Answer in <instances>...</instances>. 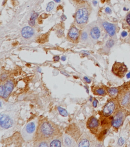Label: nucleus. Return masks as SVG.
I'll list each match as a JSON object with an SVG mask.
<instances>
[{
	"label": "nucleus",
	"mask_w": 130,
	"mask_h": 147,
	"mask_svg": "<svg viewBox=\"0 0 130 147\" xmlns=\"http://www.w3.org/2000/svg\"><path fill=\"white\" fill-rule=\"evenodd\" d=\"M96 92L97 94H99L100 96H104L106 94V92L105 90L102 88H98L96 90Z\"/></svg>",
	"instance_id": "nucleus-21"
},
{
	"label": "nucleus",
	"mask_w": 130,
	"mask_h": 147,
	"mask_svg": "<svg viewBox=\"0 0 130 147\" xmlns=\"http://www.w3.org/2000/svg\"><path fill=\"white\" fill-rule=\"evenodd\" d=\"M13 121L8 115L1 114L0 115V125L2 128L9 129L13 126Z\"/></svg>",
	"instance_id": "nucleus-8"
},
{
	"label": "nucleus",
	"mask_w": 130,
	"mask_h": 147,
	"mask_svg": "<svg viewBox=\"0 0 130 147\" xmlns=\"http://www.w3.org/2000/svg\"><path fill=\"white\" fill-rule=\"evenodd\" d=\"M88 38H89V35L87 32L86 31H83L82 32L81 36V39L82 41H87Z\"/></svg>",
	"instance_id": "nucleus-22"
},
{
	"label": "nucleus",
	"mask_w": 130,
	"mask_h": 147,
	"mask_svg": "<svg viewBox=\"0 0 130 147\" xmlns=\"http://www.w3.org/2000/svg\"><path fill=\"white\" fill-rule=\"evenodd\" d=\"M93 3L94 4V5H95V6H96V5L97 4L98 2H97V1H96V0H94V1H93Z\"/></svg>",
	"instance_id": "nucleus-34"
},
{
	"label": "nucleus",
	"mask_w": 130,
	"mask_h": 147,
	"mask_svg": "<svg viewBox=\"0 0 130 147\" xmlns=\"http://www.w3.org/2000/svg\"><path fill=\"white\" fill-rule=\"evenodd\" d=\"M54 1L57 3L61 2V0H54Z\"/></svg>",
	"instance_id": "nucleus-37"
},
{
	"label": "nucleus",
	"mask_w": 130,
	"mask_h": 147,
	"mask_svg": "<svg viewBox=\"0 0 130 147\" xmlns=\"http://www.w3.org/2000/svg\"><path fill=\"white\" fill-rule=\"evenodd\" d=\"M59 56H55V57L53 58V60H54V61H58L59 60Z\"/></svg>",
	"instance_id": "nucleus-31"
},
{
	"label": "nucleus",
	"mask_w": 130,
	"mask_h": 147,
	"mask_svg": "<svg viewBox=\"0 0 130 147\" xmlns=\"http://www.w3.org/2000/svg\"><path fill=\"white\" fill-rule=\"evenodd\" d=\"M40 134L44 138H48L51 137L55 133V128L49 122H44L41 124L40 128Z\"/></svg>",
	"instance_id": "nucleus-3"
},
{
	"label": "nucleus",
	"mask_w": 130,
	"mask_h": 147,
	"mask_svg": "<svg viewBox=\"0 0 130 147\" xmlns=\"http://www.w3.org/2000/svg\"><path fill=\"white\" fill-rule=\"evenodd\" d=\"M107 92L110 96L112 98H115L119 94V90L117 88L112 87L108 88Z\"/></svg>",
	"instance_id": "nucleus-16"
},
{
	"label": "nucleus",
	"mask_w": 130,
	"mask_h": 147,
	"mask_svg": "<svg viewBox=\"0 0 130 147\" xmlns=\"http://www.w3.org/2000/svg\"><path fill=\"white\" fill-rule=\"evenodd\" d=\"M119 103L123 108L130 109V90L122 92L119 96Z\"/></svg>",
	"instance_id": "nucleus-6"
},
{
	"label": "nucleus",
	"mask_w": 130,
	"mask_h": 147,
	"mask_svg": "<svg viewBox=\"0 0 130 147\" xmlns=\"http://www.w3.org/2000/svg\"><path fill=\"white\" fill-rule=\"evenodd\" d=\"M103 27L107 32L110 36L113 37L116 33V26L114 24L108 23L107 22H104L102 23Z\"/></svg>",
	"instance_id": "nucleus-10"
},
{
	"label": "nucleus",
	"mask_w": 130,
	"mask_h": 147,
	"mask_svg": "<svg viewBox=\"0 0 130 147\" xmlns=\"http://www.w3.org/2000/svg\"><path fill=\"white\" fill-rule=\"evenodd\" d=\"M39 147H48V145H47V144L46 142H41L39 146Z\"/></svg>",
	"instance_id": "nucleus-26"
},
{
	"label": "nucleus",
	"mask_w": 130,
	"mask_h": 147,
	"mask_svg": "<svg viewBox=\"0 0 130 147\" xmlns=\"http://www.w3.org/2000/svg\"><path fill=\"white\" fill-rule=\"evenodd\" d=\"M116 108V103L113 101H110L103 109V115L105 117H109L112 115Z\"/></svg>",
	"instance_id": "nucleus-9"
},
{
	"label": "nucleus",
	"mask_w": 130,
	"mask_h": 147,
	"mask_svg": "<svg viewBox=\"0 0 130 147\" xmlns=\"http://www.w3.org/2000/svg\"><path fill=\"white\" fill-rule=\"evenodd\" d=\"M121 35H122V36L123 37H125L127 35V32H125V31H124V32H123V33H121Z\"/></svg>",
	"instance_id": "nucleus-33"
},
{
	"label": "nucleus",
	"mask_w": 130,
	"mask_h": 147,
	"mask_svg": "<svg viewBox=\"0 0 130 147\" xmlns=\"http://www.w3.org/2000/svg\"><path fill=\"white\" fill-rule=\"evenodd\" d=\"M105 12L108 14H110L112 12V11L110 8H109V7H107L106 9H105Z\"/></svg>",
	"instance_id": "nucleus-29"
},
{
	"label": "nucleus",
	"mask_w": 130,
	"mask_h": 147,
	"mask_svg": "<svg viewBox=\"0 0 130 147\" xmlns=\"http://www.w3.org/2000/svg\"><path fill=\"white\" fill-rule=\"evenodd\" d=\"M34 34V31L32 28L27 26L23 28L21 30V35L23 38L27 39L30 38L33 36Z\"/></svg>",
	"instance_id": "nucleus-12"
},
{
	"label": "nucleus",
	"mask_w": 130,
	"mask_h": 147,
	"mask_svg": "<svg viewBox=\"0 0 130 147\" xmlns=\"http://www.w3.org/2000/svg\"><path fill=\"white\" fill-rule=\"evenodd\" d=\"M38 16V13L35 12L33 14L32 16L31 17L30 21H29V24L30 26H34L35 24V20H36L37 18V16Z\"/></svg>",
	"instance_id": "nucleus-17"
},
{
	"label": "nucleus",
	"mask_w": 130,
	"mask_h": 147,
	"mask_svg": "<svg viewBox=\"0 0 130 147\" xmlns=\"http://www.w3.org/2000/svg\"><path fill=\"white\" fill-rule=\"evenodd\" d=\"M90 35L91 38L94 40H97L101 36V30L98 26H94L91 27Z\"/></svg>",
	"instance_id": "nucleus-13"
},
{
	"label": "nucleus",
	"mask_w": 130,
	"mask_h": 147,
	"mask_svg": "<svg viewBox=\"0 0 130 147\" xmlns=\"http://www.w3.org/2000/svg\"><path fill=\"white\" fill-rule=\"evenodd\" d=\"M37 121L34 120L27 123L23 129L21 133L23 138L26 141H29L33 139L36 130Z\"/></svg>",
	"instance_id": "nucleus-2"
},
{
	"label": "nucleus",
	"mask_w": 130,
	"mask_h": 147,
	"mask_svg": "<svg viewBox=\"0 0 130 147\" xmlns=\"http://www.w3.org/2000/svg\"><path fill=\"white\" fill-rule=\"evenodd\" d=\"M90 146V142L89 140L87 139H83L79 143L78 147H89Z\"/></svg>",
	"instance_id": "nucleus-18"
},
{
	"label": "nucleus",
	"mask_w": 130,
	"mask_h": 147,
	"mask_svg": "<svg viewBox=\"0 0 130 147\" xmlns=\"http://www.w3.org/2000/svg\"><path fill=\"white\" fill-rule=\"evenodd\" d=\"M112 71L115 76L119 78H123L128 71V67L123 63L116 62L112 67Z\"/></svg>",
	"instance_id": "nucleus-4"
},
{
	"label": "nucleus",
	"mask_w": 130,
	"mask_h": 147,
	"mask_svg": "<svg viewBox=\"0 0 130 147\" xmlns=\"http://www.w3.org/2000/svg\"><path fill=\"white\" fill-rule=\"evenodd\" d=\"M89 16V8L85 6L80 7L76 13V24L80 27L84 26L87 23Z\"/></svg>",
	"instance_id": "nucleus-1"
},
{
	"label": "nucleus",
	"mask_w": 130,
	"mask_h": 147,
	"mask_svg": "<svg viewBox=\"0 0 130 147\" xmlns=\"http://www.w3.org/2000/svg\"><path fill=\"white\" fill-rule=\"evenodd\" d=\"M84 79H85V81H86L87 83H91V80L87 78V77H84Z\"/></svg>",
	"instance_id": "nucleus-30"
},
{
	"label": "nucleus",
	"mask_w": 130,
	"mask_h": 147,
	"mask_svg": "<svg viewBox=\"0 0 130 147\" xmlns=\"http://www.w3.org/2000/svg\"><path fill=\"white\" fill-rule=\"evenodd\" d=\"M79 36V30L77 28L73 26L71 28L68 33V37L71 41H76L77 40Z\"/></svg>",
	"instance_id": "nucleus-11"
},
{
	"label": "nucleus",
	"mask_w": 130,
	"mask_h": 147,
	"mask_svg": "<svg viewBox=\"0 0 130 147\" xmlns=\"http://www.w3.org/2000/svg\"><path fill=\"white\" fill-rule=\"evenodd\" d=\"M114 41L112 39H110L106 43V46L108 48H111L114 45Z\"/></svg>",
	"instance_id": "nucleus-24"
},
{
	"label": "nucleus",
	"mask_w": 130,
	"mask_h": 147,
	"mask_svg": "<svg viewBox=\"0 0 130 147\" xmlns=\"http://www.w3.org/2000/svg\"><path fill=\"white\" fill-rule=\"evenodd\" d=\"M66 19V16H65V15H63L62 17H61V20H62V21H65Z\"/></svg>",
	"instance_id": "nucleus-32"
},
{
	"label": "nucleus",
	"mask_w": 130,
	"mask_h": 147,
	"mask_svg": "<svg viewBox=\"0 0 130 147\" xmlns=\"http://www.w3.org/2000/svg\"><path fill=\"white\" fill-rule=\"evenodd\" d=\"M126 22L130 26V12L128 14V16L126 18Z\"/></svg>",
	"instance_id": "nucleus-27"
},
{
	"label": "nucleus",
	"mask_w": 130,
	"mask_h": 147,
	"mask_svg": "<svg viewBox=\"0 0 130 147\" xmlns=\"http://www.w3.org/2000/svg\"><path fill=\"white\" fill-rule=\"evenodd\" d=\"M13 82L11 80L7 81L4 85H1L0 96L4 99H6L13 90Z\"/></svg>",
	"instance_id": "nucleus-5"
},
{
	"label": "nucleus",
	"mask_w": 130,
	"mask_h": 147,
	"mask_svg": "<svg viewBox=\"0 0 130 147\" xmlns=\"http://www.w3.org/2000/svg\"><path fill=\"white\" fill-rule=\"evenodd\" d=\"M64 142L65 145L68 147H72L74 146V140L68 135H65L64 136Z\"/></svg>",
	"instance_id": "nucleus-15"
},
{
	"label": "nucleus",
	"mask_w": 130,
	"mask_h": 147,
	"mask_svg": "<svg viewBox=\"0 0 130 147\" xmlns=\"http://www.w3.org/2000/svg\"><path fill=\"white\" fill-rule=\"evenodd\" d=\"M50 147H61L62 146V143L61 141L58 140H53L50 143Z\"/></svg>",
	"instance_id": "nucleus-19"
},
{
	"label": "nucleus",
	"mask_w": 130,
	"mask_h": 147,
	"mask_svg": "<svg viewBox=\"0 0 130 147\" xmlns=\"http://www.w3.org/2000/svg\"><path fill=\"white\" fill-rule=\"evenodd\" d=\"M124 143H125V140H123V138H120L118 141V144L119 146H123L124 144Z\"/></svg>",
	"instance_id": "nucleus-25"
},
{
	"label": "nucleus",
	"mask_w": 130,
	"mask_h": 147,
	"mask_svg": "<svg viewBox=\"0 0 130 147\" xmlns=\"http://www.w3.org/2000/svg\"><path fill=\"white\" fill-rule=\"evenodd\" d=\"M58 109V111L59 112V114L63 116V117H67L68 116V113L67 111V110L66 109H65L63 108H62L61 107H59V106L57 107Z\"/></svg>",
	"instance_id": "nucleus-20"
},
{
	"label": "nucleus",
	"mask_w": 130,
	"mask_h": 147,
	"mask_svg": "<svg viewBox=\"0 0 130 147\" xmlns=\"http://www.w3.org/2000/svg\"><path fill=\"white\" fill-rule=\"evenodd\" d=\"M66 59V57H65V56H63V57H62V60L63 61H65Z\"/></svg>",
	"instance_id": "nucleus-35"
},
{
	"label": "nucleus",
	"mask_w": 130,
	"mask_h": 147,
	"mask_svg": "<svg viewBox=\"0 0 130 147\" xmlns=\"http://www.w3.org/2000/svg\"><path fill=\"white\" fill-rule=\"evenodd\" d=\"M126 117V113L123 111H119L114 117L112 119L111 124L112 126L115 128H119L123 124L125 119Z\"/></svg>",
	"instance_id": "nucleus-7"
},
{
	"label": "nucleus",
	"mask_w": 130,
	"mask_h": 147,
	"mask_svg": "<svg viewBox=\"0 0 130 147\" xmlns=\"http://www.w3.org/2000/svg\"><path fill=\"white\" fill-rule=\"evenodd\" d=\"M98 102V101L97 100H96V99L94 100V101L93 102V106H94V107H96L97 106Z\"/></svg>",
	"instance_id": "nucleus-28"
},
{
	"label": "nucleus",
	"mask_w": 130,
	"mask_h": 147,
	"mask_svg": "<svg viewBox=\"0 0 130 147\" xmlns=\"http://www.w3.org/2000/svg\"><path fill=\"white\" fill-rule=\"evenodd\" d=\"M61 73H62L63 74H64V75H66V76H69V75H68V74H67L65 73H64V72H63V71H62Z\"/></svg>",
	"instance_id": "nucleus-36"
},
{
	"label": "nucleus",
	"mask_w": 130,
	"mask_h": 147,
	"mask_svg": "<svg viewBox=\"0 0 130 147\" xmlns=\"http://www.w3.org/2000/svg\"><path fill=\"white\" fill-rule=\"evenodd\" d=\"M55 6V3L53 2H50L48 3V5H47V7L46 8V11H50L51 10H53V8H54Z\"/></svg>",
	"instance_id": "nucleus-23"
},
{
	"label": "nucleus",
	"mask_w": 130,
	"mask_h": 147,
	"mask_svg": "<svg viewBox=\"0 0 130 147\" xmlns=\"http://www.w3.org/2000/svg\"><path fill=\"white\" fill-rule=\"evenodd\" d=\"M99 126V121L98 119L95 117H91L89 119V121L88 122V127L89 128L96 129Z\"/></svg>",
	"instance_id": "nucleus-14"
}]
</instances>
